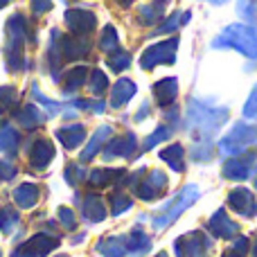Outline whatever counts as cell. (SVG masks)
<instances>
[{"instance_id":"6da1fadb","label":"cell","mask_w":257,"mask_h":257,"mask_svg":"<svg viewBox=\"0 0 257 257\" xmlns=\"http://www.w3.org/2000/svg\"><path fill=\"white\" fill-rule=\"evenodd\" d=\"M226 120V106H214V104L201 102V99H190V104H187V126L194 133H199L201 140H208Z\"/></svg>"},{"instance_id":"7a4b0ae2","label":"cell","mask_w":257,"mask_h":257,"mask_svg":"<svg viewBox=\"0 0 257 257\" xmlns=\"http://www.w3.org/2000/svg\"><path fill=\"white\" fill-rule=\"evenodd\" d=\"M212 48H235L250 59H257V27L230 25L212 41Z\"/></svg>"},{"instance_id":"3957f363","label":"cell","mask_w":257,"mask_h":257,"mask_svg":"<svg viewBox=\"0 0 257 257\" xmlns=\"http://www.w3.org/2000/svg\"><path fill=\"white\" fill-rule=\"evenodd\" d=\"M199 199V190H196L194 185H187L183 192H178L176 199L169 201L167 205H165V210L160 214H156L154 217V228L156 230H163V228H167L169 223L174 221V219L178 217V214L183 212V210H187L194 201Z\"/></svg>"},{"instance_id":"277c9868","label":"cell","mask_w":257,"mask_h":257,"mask_svg":"<svg viewBox=\"0 0 257 257\" xmlns=\"http://www.w3.org/2000/svg\"><path fill=\"white\" fill-rule=\"evenodd\" d=\"M250 145H257V131L253 126L246 124H235L230 133L219 142V151L226 156H241Z\"/></svg>"},{"instance_id":"5b68a950","label":"cell","mask_w":257,"mask_h":257,"mask_svg":"<svg viewBox=\"0 0 257 257\" xmlns=\"http://www.w3.org/2000/svg\"><path fill=\"white\" fill-rule=\"evenodd\" d=\"M176 48H178V39H169V41H165V43L147 48L140 59L142 68L151 70V68L158 66V63H174V59H176Z\"/></svg>"},{"instance_id":"8992f818","label":"cell","mask_w":257,"mask_h":257,"mask_svg":"<svg viewBox=\"0 0 257 257\" xmlns=\"http://www.w3.org/2000/svg\"><path fill=\"white\" fill-rule=\"evenodd\" d=\"M228 203H230V208L235 210L237 214H244V217H253V214L257 212L255 196L250 194L246 187H237V190H232L230 196H228Z\"/></svg>"},{"instance_id":"52a82bcc","label":"cell","mask_w":257,"mask_h":257,"mask_svg":"<svg viewBox=\"0 0 257 257\" xmlns=\"http://www.w3.org/2000/svg\"><path fill=\"white\" fill-rule=\"evenodd\" d=\"M165 185H167V178H165L163 172H151L149 176H147L145 183H140V185H136V194L140 196V199H156V196L160 194V192L165 190Z\"/></svg>"},{"instance_id":"ba28073f","label":"cell","mask_w":257,"mask_h":257,"mask_svg":"<svg viewBox=\"0 0 257 257\" xmlns=\"http://www.w3.org/2000/svg\"><path fill=\"white\" fill-rule=\"evenodd\" d=\"M66 23L77 34H86V32H90L95 27V14L86 12V9H70L66 14Z\"/></svg>"},{"instance_id":"9c48e42d","label":"cell","mask_w":257,"mask_h":257,"mask_svg":"<svg viewBox=\"0 0 257 257\" xmlns=\"http://www.w3.org/2000/svg\"><path fill=\"white\" fill-rule=\"evenodd\" d=\"M133 149H136V136L133 133H124V136H117L115 140L108 142L104 156L106 158H117V156L126 158V156L133 154Z\"/></svg>"},{"instance_id":"30bf717a","label":"cell","mask_w":257,"mask_h":257,"mask_svg":"<svg viewBox=\"0 0 257 257\" xmlns=\"http://www.w3.org/2000/svg\"><path fill=\"white\" fill-rule=\"evenodd\" d=\"M255 160V156H246V158H235V160H228L226 167H223V176L230 178V181H244L246 176L250 174L248 165Z\"/></svg>"},{"instance_id":"8fae6325","label":"cell","mask_w":257,"mask_h":257,"mask_svg":"<svg viewBox=\"0 0 257 257\" xmlns=\"http://www.w3.org/2000/svg\"><path fill=\"white\" fill-rule=\"evenodd\" d=\"M57 244H59V239H52V237L39 235V237H34V239H30L27 244H23L21 250H23V253H25L27 257H43V255H48Z\"/></svg>"},{"instance_id":"7c38bea8","label":"cell","mask_w":257,"mask_h":257,"mask_svg":"<svg viewBox=\"0 0 257 257\" xmlns=\"http://www.w3.org/2000/svg\"><path fill=\"white\" fill-rule=\"evenodd\" d=\"M154 93H156V99H158L160 106H169V104L176 99V93H178V81L174 77H167V79L158 81L154 86Z\"/></svg>"},{"instance_id":"4fadbf2b","label":"cell","mask_w":257,"mask_h":257,"mask_svg":"<svg viewBox=\"0 0 257 257\" xmlns=\"http://www.w3.org/2000/svg\"><path fill=\"white\" fill-rule=\"evenodd\" d=\"M136 95V84L131 79H120L111 90V106L120 108L122 104H126L128 99Z\"/></svg>"},{"instance_id":"5bb4252c","label":"cell","mask_w":257,"mask_h":257,"mask_svg":"<svg viewBox=\"0 0 257 257\" xmlns=\"http://www.w3.org/2000/svg\"><path fill=\"white\" fill-rule=\"evenodd\" d=\"M86 138V128L81 124H75V126H66V128H59L57 131V140L61 142L66 149H75L81 140Z\"/></svg>"},{"instance_id":"9a60e30c","label":"cell","mask_w":257,"mask_h":257,"mask_svg":"<svg viewBox=\"0 0 257 257\" xmlns=\"http://www.w3.org/2000/svg\"><path fill=\"white\" fill-rule=\"evenodd\" d=\"M210 230L217 237H232L237 232V223L226 217V210H219L212 217V221H210Z\"/></svg>"},{"instance_id":"2e32d148","label":"cell","mask_w":257,"mask_h":257,"mask_svg":"<svg viewBox=\"0 0 257 257\" xmlns=\"http://www.w3.org/2000/svg\"><path fill=\"white\" fill-rule=\"evenodd\" d=\"M54 158V149H52V142L50 140H39L32 149V165L34 167H45L50 160Z\"/></svg>"},{"instance_id":"e0dca14e","label":"cell","mask_w":257,"mask_h":257,"mask_svg":"<svg viewBox=\"0 0 257 257\" xmlns=\"http://www.w3.org/2000/svg\"><path fill=\"white\" fill-rule=\"evenodd\" d=\"M14 199H16V203L21 208H32L39 201V187L32 185V183H25V185H21L14 192Z\"/></svg>"},{"instance_id":"ac0fdd59","label":"cell","mask_w":257,"mask_h":257,"mask_svg":"<svg viewBox=\"0 0 257 257\" xmlns=\"http://www.w3.org/2000/svg\"><path fill=\"white\" fill-rule=\"evenodd\" d=\"M160 158L174 169V172H181L183 169V147L181 145H172L167 149L160 151Z\"/></svg>"},{"instance_id":"d6986e66","label":"cell","mask_w":257,"mask_h":257,"mask_svg":"<svg viewBox=\"0 0 257 257\" xmlns=\"http://www.w3.org/2000/svg\"><path fill=\"white\" fill-rule=\"evenodd\" d=\"M97 248H99V253H104L106 257H122L126 253V244L120 239V237H108V239H104Z\"/></svg>"},{"instance_id":"ffe728a7","label":"cell","mask_w":257,"mask_h":257,"mask_svg":"<svg viewBox=\"0 0 257 257\" xmlns=\"http://www.w3.org/2000/svg\"><path fill=\"white\" fill-rule=\"evenodd\" d=\"M108 136H111V126H102V128H99V131L95 133L93 140L88 142V149L81 151V160H90V158H93V156L99 151V147H102L104 142H106V138H108Z\"/></svg>"},{"instance_id":"44dd1931","label":"cell","mask_w":257,"mask_h":257,"mask_svg":"<svg viewBox=\"0 0 257 257\" xmlns=\"http://www.w3.org/2000/svg\"><path fill=\"white\" fill-rule=\"evenodd\" d=\"M84 214L90 221H102L106 217V210H104V203L97 199V196H88L84 203Z\"/></svg>"},{"instance_id":"7402d4cb","label":"cell","mask_w":257,"mask_h":257,"mask_svg":"<svg viewBox=\"0 0 257 257\" xmlns=\"http://www.w3.org/2000/svg\"><path fill=\"white\" fill-rule=\"evenodd\" d=\"M18 122H21V126L32 128V126L43 124V115H41V111H36V106L30 104V106L23 108V113H18Z\"/></svg>"},{"instance_id":"603a6c76","label":"cell","mask_w":257,"mask_h":257,"mask_svg":"<svg viewBox=\"0 0 257 257\" xmlns=\"http://www.w3.org/2000/svg\"><path fill=\"white\" fill-rule=\"evenodd\" d=\"M18 147V133L14 131L12 126H5L0 128V151H9V154H14Z\"/></svg>"},{"instance_id":"cb8c5ba5","label":"cell","mask_w":257,"mask_h":257,"mask_svg":"<svg viewBox=\"0 0 257 257\" xmlns=\"http://www.w3.org/2000/svg\"><path fill=\"white\" fill-rule=\"evenodd\" d=\"M120 176H122V172H115V169H97V172L90 174V183L102 187V185H108L113 178H120Z\"/></svg>"},{"instance_id":"d4e9b609","label":"cell","mask_w":257,"mask_h":257,"mask_svg":"<svg viewBox=\"0 0 257 257\" xmlns=\"http://www.w3.org/2000/svg\"><path fill=\"white\" fill-rule=\"evenodd\" d=\"M99 48L106 50V52H115L117 50V34H115V27L106 25L102 32V41H99Z\"/></svg>"},{"instance_id":"484cf974","label":"cell","mask_w":257,"mask_h":257,"mask_svg":"<svg viewBox=\"0 0 257 257\" xmlns=\"http://www.w3.org/2000/svg\"><path fill=\"white\" fill-rule=\"evenodd\" d=\"M237 12L241 18L250 23H257V0H239L237 3Z\"/></svg>"},{"instance_id":"4316f807","label":"cell","mask_w":257,"mask_h":257,"mask_svg":"<svg viewBox=\"0 0 257 257\" xmlns=\"http://www.w3.org/2000/svg\"><path fill=\"white\" fill-rule=\"evenodd\" d=\"M86 75H88V70L86 68H77V70H72L70 75H68V81H66V93H70L72 88H79L81 84H84V79H86Z\"/></svg>"},{"instance_id":"83f0119b","label":"cell","mask_w":257,"mask_h":257,"mask_svg":"<svg viewBox=\"0 0 257 257\" xmlns=\"http://www.w3.org/2000/svg\"><path fill=\"white\" fill-rule=\"evenodd\" d=\"M131 63V57H128L126 52H113L111 57H108V66H111V70H115V72H122L124 68Z\"/></svg>"},{"instance_id":"f1b7e54d","label":"cell","mask_w":257,"mask_h":257,"mask_svg":"<svg viewBox=\"0 0 257 257\" xmlns=\"http://www.w3.org/2000/svg\"><path fill=\"white\" fill-rule=\"evenodd\" d=\"M128 208H131V199H128L126 194H113L111 196V212L113 214H120Z\"/></svg>"},{"instance_id":"f546056e","label":"cell","mask_w":257,"mask_h":257,"mask_svg":"<svg viewBox=\"0 0 257 257\" xmlns=\"http://www.w3.org/2000/svg\"><path fill=\"white\" fill-rule=\"evenodd\" d=\"M16 221H18V217H16V212H14L12 208L0 210V228H3L5 232L12 230V228L16 226Z\"/></svg>"},{"instance_id":"4dcf8cb0","label":"cell","mask_w":257,"mask_h":257,"mask_svg":"<svg viewBox=\"0 0 257 257\" xmlns=\"http://www.w3.org/2000/svg\"><path fill=\"white\" fill-rule=\"evenodd\" d=\"M106 86H108V79L104 77V72L95 70L93 72V79H90V90H93L95 95H99V93H104V90H106Z\"/></svg>"},{"instance_id":"1f68e13d","label":"cell","mask_w":257,"mask_h":257,"mask_svg":"<svg viewBox=\"0 0 257 257\" xmlns=\"http://www.w3.org/2000/svg\"><path fill=\"white\" fill-rule=\"evenodd\" d=\"M244 117L246 120H257V86L253 88V93H250L248 102L244 106Z\"/></svg>"},{"instance_id":"d6a6232c","label":"cell","mask_w":257,"mask_h":257,"mask_svg":"<svg viewBox=\"0 0 257 257\" xmlns=\"http://www.w3.org/2000/svg\"><path fill=\"white\" fill-rule=\"evenodd\" d=\"M167 138H169V128H167V126H158V128H156V133H151V136H149V138H147L145 147H147V149H149V147L158 145V142L167 140Z\"/></svg>"},{"instance_id":"836d02e7","label":"cell","mask_w":257,"mask_h":257,"mask_svg":"<svg viewBox=\"0 0 257 257\" xmlns=\"http://www.w3.org/2000/svg\"><path fill=\"white\" fill-rule=\"evenodd\" d=\"M34 99H36L39 104H43L45 108H48V111H50L48 115H57V113H59V104H57V102H50V99H45L36 88H34Z\"/></svg>"},{"instance_id":"e575fe53","label":"cell","mask_w":257,"mask_h":257,"mask_svg":"<svg viewBox=\"0 0 257 257\" xmlns=\"http://www.w3.org/2000/svg\"><path fill=\"white\" fill-rule=\"evenodd\" d=\"M0 102H3V106H9V104L16 102V88H0Z\"/></svg>"},{"instance_id":"d590c367","label":"cell","mask_w":257,"mask_h":257,"mask_svg":"<svg viewBox=\"0 0 257 257\" xmlns=\"http://www.w3.org/2000/svg\"><path fill=\"white\" fill-rule=\"evenodd\" d=\"M59 217H61V221H63V226L66 228H75V214H72L68 208L59 210Z\"/></svg>"},{"instance_id":"8d00e7d4","label":"cell","mask_w":257,"mask_h":257,"mask_svg":"<svg viewBox=\"0 0 257 257\" xmlns=\"http://www.w3.org/2000/svg\"><path fill=\"white\" fill-rule=\"evenodd\" d=\"M16 176V167H12L9 163H3L0 160V178H5V181H9V178Z\"/></svg>"},{"instance_id":"74e56055","label":"cell","mask_w":257,"mask_h":257,"mask_svg":"<svg viewBox=\"0 0 257 257\" xmlns=\"http://www.w3.org/2000/svg\"><path fill=\"white\" fill-rule=\"evenodd\" d=\"M50 5H52V0H34V5H32V7H34L36 14H43V12H48V9H50Z\"/></svg>"},{"instance_id":"f35d334b","label":"cell","mask_w":257,"mask_h":257,"mask_svg":"<svg viewBox=\"0 0 257 257\" xmlns=\"http://www.w3.org/2000/svg\"><path fill=\"white\" fill-rule=\"evenodd\" d=\"M147 113H149V104H142V108H140V113H138L136 120H142V117H145Z\"/></svg>"},{"instance_id":"ab89813d","label":"cell","mask_w":257,"mask_h":257,"mask_svg":"<svg viewBox=\"0 0 257 257\" xmlns=\"http://www.w3.org/2000/svg\"><path fill=\"white\" fill-rule=\"evenodd\" d=\"M210 3H212V5H223L226 0H210Z\"/></svg>"},{"instance_id":"60d3db41","label":"cell","mask_w":257,"mask_h":257,"mask_svg":"<svg viewBox=\"0 0 257 257\" xmlns=\"http://www.w3.org/2000/svg\"><path fill=\"white\" fill-rule=\"evenodd\" d=\"M12 0H0V7H5V5H9Z\"/></svg>"},{"instance_id":"b9f144b4","label":"cell","mask_w":257,"mask_h":257,"mask_svg":"<svg viewBox=\"0 0 257 257\" xmlns=\"http://www.w3.org/2000/svg\"><path fill=\"white\" fill-rule=\"evenodd\" d=\"M120 5H128V3H133V0H117Z\"/></svg>"},{"instance_id":"7bdbcfd3","label":"cell","mask_w":257,"mask_h":257,"mask_svg":"<svg viewBox=\"0 0 257 257\" xmlns=\"http://www.w3.org/2000/svg\"><path fill=\"white\" fill-rule=\"evenodd\" d=\"M253 253H255V257H257V239H255V250H253Z\"/></svg>"},{"instance_id":"ee69618b","label":"cell","mask_w":257,"mask_h":257,"mask_svg":"<svg viewBox=\"0 0 257 257\" xmlns=\"http://www.w3.org/2000/svg\"><path fill=\"white\" fill-rule=\"evenodd\" d=\"M156 3H158V5H163V3H167V0H156Z\"/></svg>"},{"instance_id":"f6af8a7d","label":"cell","mask_w":257,"mask_h":257,"mask_svg":"<svg viewBox=\"0 0 257 257\" xmlns=\"http://www.w3.org/2000/svg\"><path fill=\"white\" fill-rule=\"evenodd\" d=\"M226 257H235V255H226ZM237 257H239V255H237Z\"/></svg>"},{"instance_id":"bcb514c9","label":"cell","mask_w":257,"mask_h":257,"mask_svg":"<svg viewBox=\"0 0 257 257\" xmlns=\"http://www.w3.org/2000/svg\"><path fill=\"white\" fill-rule=\"evenodd\" d=\"M255 187H257V176H255Z\"/></svg>"},{"instance_id":"7dc6e473","label":"cell","mask_w":257,"mask_h":257,"mask_svg":"<svg viewBox=\"0 0 257 257\" xmlns=\"http://www.w3.org/2000/svg\"><path fill=\"white\" fill-rule=\"evenodd\" d=\"M61 257H63V255H61Z\"/></svg>"}]
</instances>
